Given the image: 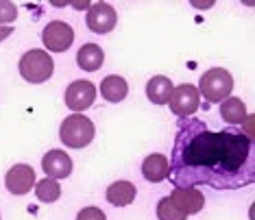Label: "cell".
<instances>
[{
	"instance_id": "1",
	"label": "cell",
	"mask_w": 255,
	"mask_h": 220,
	"mask_svg": "<svg viewBox=\"0 0 255 220\" xmlns=\"http://www.w3.org/2000/svg\"><path fill=\"white\" fill-rule=\"evenodd\" d=\"M168 166L175 188L240 190L255 181V144L242 131H212L196 118H179Z\"/></svg>"
},
{
	"instance_id": "2",
	"label": "cell",
	"mask_w": 255,
	"mask_h": 220,
	"mask_svg": "<svg viewBox=\"0 0 255 220\" xmlns=\"http://www.w3.org/2000/svg\"><path fill=\"white\" fill-rule=\"evenodd\" d=\"M94 122L83 113H72L59 126V137L61 144L68 148H85L94 140Z\"/></svg>"
},
{
	"instance_id": "3",
	"label": "cell",
	"mask_w": 255,
	"mask_h": 220,
	"mask_svg": "<svg viewBox=\"0 0 255 220\" xmlns=\"http://www.w3.org/2000/svg\"><path fill=\"white\" fill-rule=\"evenodd\" d=\"M196 90L207 103H223L234 90V77L225 68H212L201 77Z\"/></svg>"
},
{
	"instance_id": "4",
	"label": "cell",
	"mask_w": 255,
	"mask_h": 220,
	"mask_svg": "<svg viewBox=\"0 0 255 220\" xmlns=\"http://www.w3.org/2000/svg\"><path fill=\"white\" fill-rule=\"evenodd\" d=\"M55 72V63L53 57H50L46 50L33 48L28 53L22 55L20 59V74L22 79L28 81V83H44L53 77Z\"/></svg>"
},
{
	"instance_id": "5",
	"label": "cell",
	"mask_w": 255,
	"mask_h": 220,
	"mask_svg": "<svg viewBox=\"0 0 255 220\" xmlns=\"http://www.w3.org/2000/svg\"><path fill=\"white\" fill-rule=\"evenodd\" d=\"M168 105H170V111L177 118H192V113H196V109L201 105V94L194 85L181 83L177 88H172Z\"/></svg>"
},
{
	"instance_id": "6",
	"label": "cell",
	"mask_w": 255,
	"mask_h": 220,
	"mask_svg": "<svg viewBox=\"0 0 255 220\" xmlns=\"http://www.w3.org/2000/svg\"><path fill=\"white\" fill-rule=\"evenodd\" d=\"M42 42L46 46V50H50V53H66L74 42V28L68 22L53 20L44 26Z\"/></svg>"
},
{
	"instance_id": "7",
	"label": "cell",
	"mask_w": 255,
	"mask_h": 220,
	"mask_svg": "<svg viewBox=\"0 0 255 220\" xmlns=\"http://www.w3.org/2000/svg\"><path fill=\"white\" fill-rule=\"evenodd\" d=\"M96 101V88L92 81H74L66 90V105L74 113L85 111L88 107L94 105Z\"/></svg>"
},
{
	"instance_id": "8",
	"label": "cell",
	"mask_w": 255,
	"mask_h": 220,
	"mask_svg": "<svg viewBox=\"0 0 255 220\" xmlns=\"http://www.w3.org/2000/svg\"><path fill=\"white\" fill-rule=\"evenodd\" d=\"M4 185L11 194L22 196L28 194L35 185V170L28 164H15L13 168H9L7 175H4Z\"/></svg>"
},
{
	"instance_id": "9",
	"label": "cell",
	"mask_w": 255,
	"mask_h": 220,
	"mask_svg": "<svg viewBox=\"0 0 255 220\" xmlns=\"http://www.w3.org/2000/svg\"><path fill=\"white\" fill-rule=\"evenodd\" d=\"M116 22H118V13L109 2H94L88 9V26L94 33H112Z\"/></svg>"
},
{
	"instance_id": "10",
	"label": "cell",
	"mask_w": 255,
	"mask_h": 220,
	"mask_svg": "<svg viewBox=\"0 0 255 220\" xmlns=\"http://www.w3.org/2000/svg\"><path fill=\"white\" fill-rule=\"evenodd\" d=\"M168 199L172 201V205H175L183 216L199 214L203 210V205H205V196H203L199 188H175Z\"/></svg>"
},
{
	"instance_id": "11",
	"label": "cell",
	"mask_w": 255,
	"mask_h": 220,
	"mask_svg": "<svg viewBox=\"0 0 255 220\" xmlns=\"http://www.w3.org/2000/svg\"><path fill=\"white\" fill-rule=\"evenodd\" d=\"M42 168L48 179H55V181L57 179H66L72 172V159L63 150H50V153L44 155Z\"/></svg>"
},
{
	"instance_id": "12",
	"label": "cell",
	"mask_w": 255,
	"mask_h": 220,
	"mask_svg": "<svg viewBox=\"0 0 255 220\" xmlns=\"http://www.w3.org/2000/svg\"><path fill=\"white\" fill-rule=\"evenodd\" d=\"M142 175L150 183H159L168 179L170 175V166H168V157L161 153H153L142 161Z\"/></svg>"
},
{
	"instance_id": "13",
	"label": "cell",
	"mask_w": 255,
	"mask_h": 220,
	"mask_svg": "<svg viewBox=\"0 0 255 220\" xmlns=\"http://www.w3.org/2000/svg\"><path fill=\"white\" fill-rule=\"evenodd\" d=\"M170 94H172V81L164 77V74H157L146 83V96L155 105H168Z\"/></svg>"
},
{
	"instance_id": "14",
	"label": "cell",
	"mask_w": 255,
	"mask_h": 220,
	"mask_svg": "<svg viewBox=\"0 0 255 220\" xmlns=\"http://www.w3.org/2000/svg\"><path fill=\"white\" fill-rule=\"evenodd\" d=\"M77 61L81 70L96 72L103 66V61H105V53H103V48L98 44H83L77 53Z\"/></svg>"
},
{
	"instance_id": "15",
	"label": "cell",
	"mask_w": 255,
	"mask_h": 220,
	"mask_svg": "<svg viewBox=\"0 0 255 220\" xmlns=\"http://www.w3.org/2000/svg\"><path fill=\"white\" fill-rule=\"evenodd\" d=\"M101 94L107 103H120L129 94V85H127V81L123 77H118V74H109L101 83Z\"/></svg>"
},
{
	"instance_id": "16",
	"label": "cell",
	"mask_w": 255,
	"mask_h": 220,
	"mask_svg": "<svg viewBox=\"0 0 255 220\" xmlns=\"http://www.w3.org/2000/svg\"><path fill=\"white\" fill-rule=\"evenodd\" d=\"M137 190L131 181H116L107 188V201L116 207H125V205H131L133 199H135Z\"/></svg>"
},
{
	"instance_id": "17",
	"label": "cell",
	"mask_w": 255,
	"mask_h": 220,
	"mask_svg": "<svg viewBox=\"0 0 255 220\" xmlns=\"http://www.w3.org/2000/svg\"><path fill=\"white\" fill-rule=\"evenodd\" d=\"M220 118L225 120L227 124H240L247 120V107L240 98L229 96L220 103Z\"/></svg>"
},
{
	"instance_id": "18",
	"label": "cell",
	"mask_w": 255,
	"mask_h": 220,
	"mask_svg": "<svg viewBox=\"0 0 255 220\" xmlns=\"http://www.w3.org/2000/svg\"><path fill=\"white\" fill-rule=\"evenodd\" d=\"M35 194L42 203H55L61 196V185L55 181V179H42V181H35Z\"/></svg>"
},
{
	"instance_id": "19",
	"label": "cell",
	"mask_w": 255,
	"mask_h": 220,
	"mask_svg": "<svg viewBox=\"0 0 255 220\" xmlns=\"http://www.w3.org/2000/svg\"><path fill=\"white\" fill-rule=\"evenodd\" d=\"M157 218L159 220H185L188 216H183V214L172 205V201L168 199V196H164V199L157 203Z\"/></svg>"
},
{
	"instance_id": "20",
	"label": "cell",
	"mask_w": 255,
	"mask_h": 220,
	"mask_svg": "<svg viewBox=\"0 0 255 220\" xmlns=\"http://www.w3.org/2000/svg\"><path fill=\"white\" fill-rule=\"evenodd\" d=\"M18 18V9H15L13 2H7V0H0V24H9Z\"/></svg>"
},
{
	"instance_id": "21",
	"label": "cell",
	"mask_w": 255,
	"mask_h": 220,
	"mask_svg": "<svg viewBox=\"0 0 255 220\" xmlns=\"http://www.w3.org/2000/svg\"><path fill=\"white\" fill-rule=\"evenodd\" d=\"M77 220H107V216L98 207H85V210H81L77 214Z\"/></svg>"
},
{
	"instance_id": "22",
	"label": "cell",
	"mask_w": 255,
	"mask_h": 220,
	"mask_svg": "<svg viewBox=\"0 0 255 220\" xmlns=\"http://www.w3.org/2000/svg\"><path fill=\"white\" fill-rule=\"evenodd\" d=\"M11 33H13V26H0V44H2Z\"/></svg>"
}]
</instances>
